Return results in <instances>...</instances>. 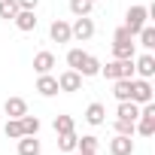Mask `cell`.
I'll list each match as a JSON object with an SVG mask.
<instances>
[{
    "label": "cell",
    "instance_id": "obj_1",
    "mask_svg": "<svg viewBox=\"0 0 155 155\" xmlns=\"http://www.w3.org/2000/svg\"><path fill=\"white\" fill-rule=\"evenodd\" d=\"M101 76L107 79H134V58H113L110 64H101Z\"/></svg>",
    "mask_w": 155,
    "mask_h": 155
},
{
    "label": "cell",
    "instance_id": "obj_2",
    "mask_svg": "<svg viewBox=\"0 0 155 155\" xmlns=\"http://www.w3.org/2000/svg\"><path fill=\"white\" fill-rule=\"evenodd\" d=\"M146 21H149V6H140V3H137V6H131V9H128V15H125V28H128L134 37L140 34V28H143Z\"/></svg>",
    "mask_w": 155,
    "mask_h": 155
},
{
    "label": "cell",
    "instance_id": "obj_3",
    "mask_svg": "<svg viewBox=\"0 0 155 155\" xmlns=\"http://www.w3.org/2000/svg\"><path fill=\"white\" fill-rule=\"evenodd\" d=\"M70 37L79 40V43H88V40L94 37V21H91L88 15H79V18L70 25Z\"/></svg>",
    "mask_w": 155,
    "mask_h": 155
},
{
    "label": "cell",
    "instance_id": "obj_4",
    "mask_svg": "<svg viewBox=\"0 0 155 155\" xmlns=\"http://www.w3.org/2000/svg\"><path fill=\"white\" fill-rule=\"evenodd\" d=\"M131 101L134 104H149L152 101V82L149 79H140V76H137V79H131Z\"/></svg>",
    "mask_w": 155,
    "mask_h": 155
},
{
    "label": "cell",
    "instance_id": "obj_5",
    "mask_svg": "<svg viewBox=\"0 0 155 155\" xmlns=\"http://www.w3.org/2000/svg\"><path fill=\"white\" fill-rule=\"evenodd\" d=\"M134 76H140V79H152L155 76V55L152 52L134 58Z\"/></svg>",
    "mask_w": 155,
    "mask_h": 155
},
{
    "label": "cell",
    "instance_id": "obj_6",
    "mask_svg": "<svg viewBox=\"0 0 155 155\" xmlns=\"http://www.w3.org/2000/svg\"><path fill=\"white\" fill-rule=\"evenodd\" d=\"M82 88V76L76 73V70H64L61 76H58V91H79Z\"/></svg>",
    "mask_w": 155,
    "mask_h": 155
},
{
    "label": "cell",
    "instance_id": "obj_7",
    "mask_svg": "<svg viewBox=\"0 0 155 155\" xmlns=\"http://www.w3.org/2000/svg\"><path fill=\"white\" fill-rule=\"evenodd\" d=\"M110 155H134V137L116 134V137L110 140Z\"/></svg>",
    "mask_w": 155,
    "mask_h": 155
},
{
    "label": "cell",
    "instance_id": "obj_8",
    "mask_svg": "<svg viewBox=\"0 0 155 155\" xmlns=\"http://www.w3.org/2000/svg\"><path fill=\"white\" fill-rule=\"evenodd\" d=\"M49 37H52L55 43H70V40H73V37H70V21L55 18V21H52V28H49Z\"/></svg>",
    "mask_w": 155,
    "mask_h": 155
},
{
    "label": "cell",
    "instance_id": "obj_9",
    "mask_svg": "<svg viewBox=\"0 0 155 155\" xmlns=\"http://www.w3.org/2000/svg\"><path fill=\"white\" fill-rule=\"evenodd\" d=\"M76 73H79L82 79H88V76H101V61L85 52V58H82V64H79V70H76Z\"/></svg>",
    "mask_w": 155,
    "mask_h": 155
},
{
    "label": "cell",
    "instance_id": "obj_10",
    "mask_svg": "<svg viewBox=\"0 0 155 155\" xmlns=\"http://www.w3.org/2000/svg\"><path fill=\"white\" fill-rule=\"evenodd\" d=\"M18 31H37V12L34 9H18V15L12 18Z\"/></svg>",
    "mask_w": 155,
    "mask_h": 155
},
{
    "label": "cell",
    "instance_id": "obj_11",
    "mask_svg": "<svg viewBox=\"0 0 155 155\" xmlns=\"http://www.w3.org/2000/svg\"><path fill=\"white\" fill-rule=\"evenodd\" d=\"M3 113H6L9 119H21V116L28 113V104H25V97H6V104H3Z\"/></svg>",
    "mask_w": 155,
    "mask_h": 155
},
{
    "label": "cell",
    "instance_id": "obj_12",
    "mask_svg": "<svg viewBox=\"0 0 155 155\" xmlns=\"http://www.w3.org/2000/svg\"><path fill=\"white\" fill-rule=\"evenodd\" d=\"M37 91L43 94V97H52V94H58V79L52 73H43L40 79H37Z\"/></svg>",
    "mask_w": 155,
    "mask_h": 155
},
{
    "label": "cell",
    "instance_id": "obj_13",
    "mask_svg": "<svg viewBox=\"0 0 155 155\" xmlns=\"http://www.w3.org/2000/svg\"><path fill=\"white\" fill-rule=\"evenodd\" d=\"M52 67H55V55L52 52H37L34 55V70L43 76V73H52Z\"/></svg>",
    "mask_w": 155,
    "mask_h": 155
},
{
    "label": "cell",
    "instance_id": "obj_14",
    "mask_svg": "<svg viewBox=\"0 0 155 155\" xmlns=\"http://www.w3.org/2000/svg\"><path fill=\"white\" fill-rule=\"evenodd\" d=\"M85 122H88V125H104V122H107V107L97 104V101L88 104V110H85Z\"/></svg>",
    "mask_w": 155,
    "mask_h": 155
},
{
    "label": "cell",
    "instance_id": "obj_15",
    "mask_svg": "<svg viewBox=\"0 0 155 155\" xmlns=\"http://www.w3.org/2000/svg\"><path fill=\"white\" fill-rule=\"evenodd\" d=\"M137 116H140V104H134V101H119V113H116V119L137 122Z\"/></svg>",
    "mask_w": 155,
    "mask_h": 155
},
{
    "label": "cell",
    "instance_id": "obj_16",
    "mask_svg": "<svg viewBox=\"0 0 155 155\" xmlns=\"http://www.w3.org/2000/svg\"><path fill=\"white\" fill-rule=\"evenodd\" d=\"M18 155H40V140H37V134H34V137H31V134L18 137Z\"/></svg>",
    "mask_w": 155,
    "mask_h": 155
},
{
    "label": "cell",
    "instance_id": "obj_17",
    "mask_svg": "<svg viewBox=\"0 0 155 155\" xmlns=\"http://www.w3.org/2000/svg\"><path fill=\"white\" fill-rule=\"evenodd\" d=\"M137 37H140V46H143L146 52H152V49H155V28H152V25H143Z\"/></svg>",
    "mask_w": 155,
    "mask_h": 155
},
{
    "label": "cell",
    "instance_id": "obj_18",
    "mask_svg": "<svg viewBox=\"0 0 155 155\" xmlns=\"http://www.w3.org/2000/svg\"><path fill=\"white\" fill-rule=\"evenodd\" d=\"M113 94L116 101H131V79H113Z\"/></svg>",
    "mask_w": 155,
    "mask_h": 155
},
{
    "label": "cell",
    "instance_id": "obj_19",
    "mask_svg": "<svg viewBox=\"0 0 155 155\" xmlns=\"http://www.w3.org/2000/svg\"><path fill=\"white\" fill-rule=\"evenodd\" d=\"M137 43H113V58H134Z\"/></svg>",
    "mask_w": 155,
    "mask_h": 155
},
{
    "label": "cell",
    "instance_id": "obj_20",
    "mask_svg": "<svg viewBox=\"0 0 155 155\" xmlns=\"http://www.w3.org/2000/svg\"><path fill=\"white\" fill-rule=\"evenodd\" d=\"M76 149H79V152H97V137H94V134L76 137Z\"/></svg>",
    "mask_w": 155,
    "mask_h": 155
},
{
    "label": "cell",
    "instance_id": "obj_21",
    "mask_svg": "<svg viewBox=\"0 0 155 155\" xmlns=\"http://www.w3.org/2000/svg\"><path fill=\"white\" fill-rule=\"evenodd\" d=\"M91 0H70V12L79 18V15H91Z\"/></svg>",
    "mask_w": 155,
    "mask_h": 155
},
{
    "label": "cell",
    "instance_id": "obj_22",
    "mask_svg": "<svg viewBox=\"0 0 155 155\" xmlns=\"http://www.w3.org/2000/svg\"><path fill=\"white\" fill-rule=\"evenodd\" d=\"M15 15H18V3H15V0H0V18L12 21Z\"/></svg>",
    "mask_w": 155,
    "mask_h": 155
},
{
    "label": "cell",
    "instance_id": "obj_23",
    "mask_svg": "<svg viewBox=\"0 0 155 155\" xmlns=\"http://www.w3.org/2000/svg\"><path fill=\"white\" fill-rule=\"evenodd\" d=\"M58 149H61V152H73V149H76V131L58 134Z\"/></svg>",
    "mask_w": 155,
    "mask_h": 155
},
{
    "label": "cell",
    "instance_id": "obj_24",
    "mask_svg": "<svg viewBox=\"0 0 155 155\" xmlns=\"http://www.w3.org/2000/svg\"><path fill=\"white\" fill-rule=\"evenodd\" d=\"M18 122H21V131H25V134H31V137L40 131V119H37V116H28V113H25Z\"/></svg>",
    "mask_w": 155,
    "mask_h": 155
},
{
    "label": "cell",
    "instance_id": "obj_25",
    "mask_svg": "<svg viewBox=\"0 0 155 155\" xmlns=\"http://www.w3.org/2000/svg\"><path fill=\"white\" fill-rule=\"evenodd\" d=\"M3 134H6V137H12V140L25 137V131H21V122H18V119H6V128H3Z\"/></svg>",
    "mask_w": 155,
    "mask_h": 155
},
{
    "label": "cell",
    "instance_id": "obj_26",
    "mask_svg": "<svg viewBox=\"0 0 155 155\" xmlns=\"http://www.w3.org/2000/svg\"><path fill=\"white\" fill-rule=\"evenodd\" d=\"M73 131V119L70 116H55V134H67Z\"/></svg>",
    "mask_w": 155,
    "mask_h": 155
},
{
    "label": "cell",
    "instance_id": "obj_27",
    "mask_svg": "<svg viewBox=\"0 0 155 155\" xmlns=\"http://www.w3.org/2000/svg\"><path fill=\"white\" fill-rule=\"evenodd\" d=\"M116 134L134 137V134H137V128H134V122H128V119H116Z\"/></svg>",
    "mask_w": 155,
    "mask_h": 155
},
{
    "label": "cell",
    "instance_id": "obj_28",
    "mask_svg": "<svg viewBox=\"0 0 155 155\" xmlns=\"http://www.w3.org/2000/svg\"><path fill=\"white\" fill-rule=\"evenodd\" d=\"M82 58H85V52H82V49H70V52H67V64H70V70H79Z\"/></svg>",
    "mask_w": 155,
    "mask_h": 155
},
{
    "label": "cell",
    "instance_id": "obj_29",
    "mask_svg": "<svg viewBox=\"0 0 155 155\" xmlns=\"http://www.w3.org/2000/svg\"><path fill=\"white\" fill-rule=\"evenodd\" d=\"M113 43H134V34L122 25V28H116V34H113Z\"/></svg>",
    "mask_w": 155,
    "mask_h": 155
},
{
    "label": "cell",
    "instance_id": "obj_30",
    "mask_svg": "<svg viewBox=\"0 0 155 155\" xmlns=\"http://www.w3.org/2000/svg\"><path fill=\"white\" fill-rule=\"evenodd\" d=\"M15 3H18V9H37L40 0H15Z\"/></svg>",
    "mask_w": 155,
    "mask_h": 155
},
{
    "label": "cell",
    "instance_id": "obj_31",
    "mask_svg": "<svg viewBox=\"0 0 155 155\" xmlns=\"http://www.w3.org/2000/svg\"><path fill=\"white\" fill-rule=\"evenodd\" d=\"M79 155H97V152H79Z\"/></svg>",
    "mask_w": 155,
    "mask_h": 155
},
{
    "label": "cell",
    "instance_id": "obj_32",
    "mask_svg": "<svg viewBox=\"0 0 155 155\" xmlns=\"http://www.w3.org/2000/svg\"><path fill=\"white\" fill-rule=\"evenodd\" d=\"M61 155H70V152H61Z\"/></svg>",
    "mask_w": 155,
    "mask_h": 155
},
{
    "label": "cell",
    "instance_id": "obj_33",
    "mask_svg": "<svg viewBox=\"0 0 155 155\" xmlns=\"http://www.w3.org/2000/svg\"><path fill=\"white\" fill-rule=\"evenodd\" d=\"M91 3H97V0H91Z\"/></svg>",
    "mask_w": 155,
    "mask_h": 155
}]
</instances>
